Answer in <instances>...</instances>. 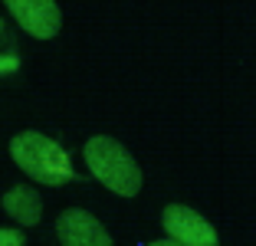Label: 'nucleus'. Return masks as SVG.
<instances>
[{"label":"nucleus","instance_id":"obj_1","mask_svg":"<svg viewBox=\"0 0 256 246\" xmlns=\"http://www.w3.org/2000/svg\"><path fill=\"white\" fill-rule=\"evenodd\" d=\"M10 158H14L16 168H20L26 178H33L36 184L60 187V184H69V180L76 178L72 161H69V154L60 148V142H53V138H46V134H40V132L14 134Z\"/></svg>","mask_w":256,"mask_h":246},{"label":"nucleus","instance_id":"obj_2","mask_svg":"<svg viewBox=\"0 0 256 246\" xmlns=\"http://www.w3.org/2000/svg\"><path fill=\"white\" fill-rule=\"evenodd\" d=\"M82 158L89 164L92 178H98L108 190H115L122 197H135L142 190V168L115 138H108V134L89 138L82 148Z\"/></svg>","mask_w":256,"mask_h":246},{"label":"nucleus","instance_id":"obj_3","mask_svg":"<svg viewBox=\"0 0 256 246\" xmlns=\"http://www.w3.org/2000/svg\"><path fill=\"white\" fill-rule=\"evenodd\" d=\"M161 226L168 230V236L178 240L181 246H217V230L204 220L197 210L184 207V204H168L161 214Z\"/></svg>","mask_w":256,"mask_h":246},{"label":"nucleus","instance_id":"obj_4","mask_svg":"<svg viewBox=\"0 0 256 246\" xmlns=\"http://www.w3.org/2000/svg\"><path fill=\"white\" fill-rule=\"evenodd\" d=\"M16 23L36 40H53L62 26V14L56 0H4Z\"/></svg>","mask_w":256,"mask_h":246},{"label":"nucleus","instance_id":"obj_5","mask_svg":"<svg viewBox=\"0 0 256 246\" xmlns=\"http://www.w3.org/2000/svg\"><path fill=\"white\" fill-rule=\"evenodd\" d=\"M56 236L62 246H112V233L82 207H69L56 220Z\"/></svg>","mask_w":256,"mask_h":246},{"label":"nucleus","instance_id":"obj_6","mask_svg":"<svg viewBox=\"0 0 256 246\" xmlns=\"http://www.w3.org/2000/svg\"><path fill=\"white\" fill-rule=\"evenodd\" d=\"M0 204H4V210H7L20 226H36L40 216H43V200H40V194L30 184H14L7 194H4Z\"/></svg>","mask_w":256,"mask_h":246},{"label":"nucleus","instance_id":"obj_7","mask_svg":"<svg viewBox=\"0 0 256 246\" xmlns=\"http://www.w3.org/2000/svg\"><path fill=\"white\" fill-rule=\"evenodd\" d=\"M26 236L20 230H7V226H0V246H23Z\"/></svg>","mask_w":256,"mask_h":246},{"label":"nucleus","instance_id":"obj_8","mask_svg":"<svg viewBox=\"0 0 256 246\" xmlns=\"http://www.w3.org/2000/svg\"><path fill=\"white\" fill-rule=\"evenodd\" d=\"M148 246H181V243H178V240H171V236H168V240H154V243H148Z\"/></svg>","mask_w":256,"mask_h":246}]
</instances>
